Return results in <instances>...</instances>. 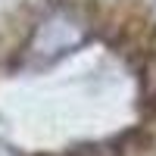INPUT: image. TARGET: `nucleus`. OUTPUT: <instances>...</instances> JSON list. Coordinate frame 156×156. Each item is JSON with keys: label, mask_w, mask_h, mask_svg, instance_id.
Masks as SVG:
<instances>
[{"label": "nucleus", "mask_w": 156, "mask_h": 156, "mask_svg": "<svg viewBox=\"0 0 156 156\" xmlns=\"http://www.w3.org/2000/svg\"><path fill=\"white\" fill-rule=\"evenodd\" d=\"M87 37H90L87 19H81L72 9H56L34 25V31L28 34V41H25L22 53L16 59V69H22V72L50 69L59 59L72 56Z\"/></svg>", "instance_id": "1"}, {"label": "nucleus", "mask_w": 156, "mask_h": 156, "mask_svg": "<svg viewBox=\"0 0 156 156\" xmlns=\"http://www.w3.org/2000/svg\"><path fill=\"white\" fill-rule=\"evenodd\" d=\"M0 156H19V150L12 147L9 140H3V137H0Z\"/></svg>", "instance_id": "2"}]
</instances>
